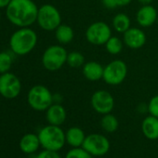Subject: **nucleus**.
<instances>
[{
	"mask_svg": "<svg viewBox=\"0 0 158 158\" xmlns=\"http://www.w3.org/2000/svg\"><path fill=\"white\" fill-rule=\"evenodd\" d=\"M38 9L33 0H11L6 8V15L13 25L29 27L36 22Z\"/></svg>",
	"mask_w": 158,
	"mask_h": 158,
	"instance_id": "f257e3e1",
	"label": "nucleus"
},
{
	"mask_svg": "<svg viewBox=\"0 0 158 158\" xmlns=\"http://www.w3.org/2000/svg\"><path fill=\"white\" fill-rule=\"evenodd\" d=\"M131 21L126 13H118L113 19V28L120 34H124L130 28Z\"/></svg>",
	"mask_w": 158,
	"mask_h": 158,
	"instance_id": "aec40b11",
	"label": "nucleus"
},
{
	"mask_svg": "<svg viewBox=\"0 0 158 158\" xmlns=\"http://www.w3.org/2000/svg\"><path fill=\"white\" fill-rule=\"evenodd\" d=\"M111 36V27L104 22H95L91 23L86 31V38L88 42L95 46L105 45Z\"/></svg>",
	"mask_w": 158,
	"mask_h": 158,
	"instance_id": "6e6552de",
	"label": "nucleus"
},
{
	"mask_svg": "<svg viewBox=\"0 0 158 158\" xmlns=\"http://www.w3.org/2000/svg\"><path fill=\"white\" fill-rule=\"evenodd\" d=\"M132 0H116L117 7H125L131 3Z\"/></svg>",
	"mask_w": 158,
	"mask_h": 158,
	"instance_id": "c85d7f7f",
	"label": "nucleus"
},
{
	"mask_svg": "<svg viewBox=\"0 0 158 158\" xmlns=\"http://www.w3.org/2000/svg\"><path fill=\"white\" fill-rule=\"evenodd\" d=\"M101 126L104 131L108 133H114L117 130L119 127V122L118 119L110 113V114H103L101 120Z\"/></svg>",
	"mask_w": 158,
	"mask_h": 158,
	"instance_id": "412c9836",
	"label": "nucleus"
},
{
	"mask_svg": "<svg viewBox=\"0 0 158 158\" xmlns=\"http://www.w3.org/2000/svg\"><path fill=\"white\" fill-rule=\"evenodd\" d=\"M13 63L12 56L6 51H0V74L10 72Z\"/></svg>",
	"mask_w": 158,
	"mask_h": 158,
	"instance_id": "b1692460",
	"label": "nucleus"
},
{
	"mask_svg": "<svg viewBox=\"0 0 158 158\" xmlns=\"http://www.w3.org/2000/svg\"><path fill=\"white\" fill-rule=\"evenodd\" d=\"M127 75V63L121 60H114L104 67L102 79L110 86H118L124 82Z\"/></svg>",
	"mask_w": 158,
	"mask_h": 158,
	"instance_id": "0eeeda50",
	"label": "nucleus"
},
{
	"mask_svg": "<svg viewBox=\"0 0 158 158\" xmlns=\"http://www.w3.org/2000/svg\"><path fill=\"white\" fill-rule=\"evenodd\" d=\"M35 158H61L60 155L58 153V152L55 151H49V150H45L39 152Z\"/></svg>",
	"mask_w": 158,
	"mask_h": 158,
	"instance_id": "bb28decb",
	"label": "nucleus"
},
{
	"mask_svg": "<svg viewBox=\"0 0 158 158\" xmlns=\"http://www.w3.org/2000/svg\"><path fill=\"white\" fill-rule=\"evenodd\" d=\"M65 158H92V155L83 147L71 149L65 155Z\"/></svg>",
	"mask_w": 158,
	"mask_h": 158,
	"instance_id": "393cba45",
	"label": "nucleus"
},
{
	"mask_svg": "<svg viewBox=\"0 0 158 158\" xmlns=\"http://www.w3.org/2000/svg\"><path fill=\"white\" fill-rule=\"evenodd\" d=\"M157 23H158V17H157Z\"/></svg>",
	"mask_w": 158,
	"mask_h": 158,
	"instance_id": "473e14b6",
	"label": "nucleus"
},
{
	"mask_svg": "<svg viewBox=\"0 0 158 158\" xmlns=\"http://www.w3.org/2000/svg\"><path fill=\"white\" fill-rule=\"evenodd\" d=\"M41 146L38 135L28 133L25 134L20 140V149L25 153H33Z\"/></svg>",
	"mask_w": 158,
	"mask_h": 158,
	"instance_id": "a211bd4d",
	"label": "nucleus"
},
{
	"mask_svg": "<svg viewBox=\"0 0 158 158\" xmlns=\"http://www.w3.org/2000/svg\"><path fill=\"white\" fill-rule=\"evenodd\" d=\"M41 146L45 150L58 152L66 143L65 133L59 126L48 125L44 127L38 133Z\"/></svg>",
	"mask_w": 158,
	"mask_h": 158,
	"instance_id": "7ed1b4c3",
	"label": "nucleus"
},
{
	"mask_svg": "<svg viewBox=\"0 0 158 158\" xmlns=\"http://www.w3.org/2000/svg\"><path fill=\"white\" fill-rule=\"evenodd\" d=\"M10 1L11 0H0V10L7 8L10 3Z\"/></svg>",
	"mask_w": 158,
	"mask_h": 158,
	"instance_id": "c756f323",
	"label": "nucleus"
},
{
	"mask_svg": "<svg viewBox=\"0 0 158 158\" xmlns=\"http://www.w3.org/2000/svg\"><path fill=\"white\" fill-rule=\"evenodd\" d=\"M36 23L45 31H55L61 24V15L56 7L45 4L38 9Z\"/></svg>",
	"mask_w": 158,
	"mask_h": 158,
	"instance_id": "423d86ee",
	"label": "nucleus"
},
{
	"mask_svg": "<svg viewBox=\"0 0 158 158\" xmlns=\"http://www.w3.org/2000/svg\"><path fill=\"white\" fill-rule=\"evenodd\" d=\"M66 110L62 105L60 103H53L51 104L46 113L47 121L49 125L53 126H59L60 127L66 120Z\"/></svg>",
	"mask_w": 158,
	"mask_h": 158,
	"instance_id": "4468645a",
	"label": "nucleus"
},
{
	"mask_svg": "<svg viewBox=\"0 0 158 158\" xmlns=\"http://www.w3.org/2000/svg\"><path fill=\"white\" fill-rule=\"evenodd\" d=\"M0 22H1V11H0Z\"/></svg>",
	"mask_w": 158,
	"mask_h": 158,
	"instance_id": "2f4dec72",
	"label": "nucleus"
},
{
	"mask_svg": "<svg viewBox=\"0 0 158 158\" xmlns=\"http://www.w3.org/2000/svg\"><path fill=\"white\" fill-rule=\"evenodd\" d=\"M85 139H86V135L83 129L78 127H70L65 133L66 143H68L72 148L82 147Z\"/></svg>",
	"mask_w": 158,
	"mask_h": 158,
	"instance_id": "f3484780",
	"label": "nucleus"
},
{
	"mask_svg": "<svg viewBox=\"0 0 158 158\" xmlns=\"http://www.w3.org/2000/svg\"><path fill=\"white\" fill-rule=\"evenodd\" d=\"M102 3L108 10H114L117 7L116 0H102Z\"/></svg>",
	"mask_w": 158,
	"mask_h": 158,
	"instance_id": "cd10ccee",
	"label": "nucleus"
},
{
	"mask_svg": "<svg viewBox=\"0 0 158 158\" xmlns=\"http://www.w3.org/2000/svg\"><path fill=\"white\" fill-rule=\"evenodd\" d=\"M138 1L142 6H145V5H151V3L152 2V0H138Z\"/></svg>",
	"mask_w": 158,
	"mask_h": 158,
	"instance_id": "7c9ffc66",
	"label": "nucleus"
},
{
	"mask_svg": "<svg viewBox=\"0 0 158 158\" xmlns=\"http://www.w3.org/2000/svg\"><path fill=\"white\" fill-rule=\"evenodd\" d=\"M148 112L150 114L158 118V95L153 96L148 104Z\"/></svg>",
	"mask_w": 158,
	"mask_h": 158,
	"instance_id": "a878e982",
	"label": "nucleus"
},
{
	"mask_svg": "<svg viewBox=\"0 0 158 158\" xmlns=\"http://www.w3.org/2000/svg\"><path fill=\"white\" fill-rule=\"evenodd\" d=\"M22 90V83L17 75L12 73L0 74V95L5 99L17 98Z\"/></svg>",
	"mask_w": 158,
	"mask_h": 158,
	"instance_id": "1a4fd4ad",
	"label": "nucleus"
},
{
	"mask_svg": "<svg viewBox=\"0 0 158 158\" xmlns=\"http://www.w3.org/2000/svg\"><path fill=\"white\" fill-rule=\"evenodd\" d=\"M141 130L143 135L151 139L155 140L158 139V118L150 114L145 117L141 124Z\"/></svg>",
	"mask_w": 158,
	"mask_h": 158,
	"instance_id": "dca6fc26",
	"label": "nucleus"
},
{
	"mask_svg": "<svg viewBox=\"0 0 158 158\" xmlns=\"http://www.w3.org/2000/svg\"><path fill=\"white\" fill-rule=\"evenodd\" d=\"M90 102L94 111L101 114H110L114 107V99L113 95L102 89L93 93Z\"/></svg>",
	"mask_w": 158,
	"mask_h": 158,
	"instance_id": "9b49d317",
	"label": "nucleus"
},
{
	"mask_svg": "<svg viewBox=\"0 0 158 158\" xmlns=\"http://www.w3.org/2000/svg\"><path fill=\"white\" fill-rule=\"evenodd\" d=\"M67 56L68 52L62 46L53 45L44 51L42 55V64L46 70L55 72L60 70L66 63Z\"/></svg>",
	"mask_w": 158,
	"mask_h": 158,
	"instance_id": "39448f33",
	"label": "nucleus"
},
{
	"mask_svg": "<svg viewBox=\"0 0 158 158\" xmlns=\"http://www.w3.org/2000/svg\"><path fill=\"white\" fill-rule=\"evenodd\" d=\"M27 102L32 109L39 112L47 111L54 102L50 90L42 85H36L30 89L27 95Z\"/></svg>",
	"mask_w": 158,
	"mask_h": 158,
	"instance_id": "20e7f679",
	"label": "nucleus"
},
{
	"mask_svg": "<svg viewBox=\"0 0 158 158\" xmlns=\"http://www.w3.org/2000/svg\"><path fill=\"white\" fill-rule=\"evenodd\" d=\"M66 63L72 68H79L85 64V57L79 51H72L68 53Z\"/></svg>",
	"mask_w": 158,
	"mask_h": 158,
	"instance_id": "5701e85b",
	"label": "nucleus"
},
{
	"mask_svg": "<svg viewBox=\"0 0 158 158\" xmlns=\"http://www.w3.org/2000/svg\"><path fill=\"white\" fill-rule=\"evenodd\" d=\"M55 36H56L57 41L60 44L65 45V44H69L70 42L73 41L74 33L71 26H69L67 24H60L55 30Z\"/></svg>",
	"mask_w": 158,
	"mask_h": 158,
	"instance_id": "6ab92c4d",
	"label": "nucleus"
},
{
	"mask_svg": "<svg viewBox=\"0 0 158 158\" xmlns=\"http://www.w3.org/2000/svg\"><path fill=\"white\" fill-rule=\"evenodd\" d=\"M37 39V35L33 29L22 27L15 31L10 38V50L15 55H27L35 48Z\"/></svg>",
	"mask_w": 158,
	"mask_h": 158,
	"instance_id": "f03ea898",
	"label": "nucleus"
},
{
	"mask_svg": "<svg viewBox=\"0 0 158 158\" xmlns=\"http://www.w3.org/2000/svg\"><path fill=\"white\" fill-rule=\"evenodd\" d=\"M106 50L112 54V55H117L119 54L123 49V42L120 40L119 37L112 35L108 41L105 43Z\"/></svg>",
	"mask_w": 158,
	"mask_h": 158,
	"instance_id": "4be33fe9",
	"label": "nucleus"
},
{
	"mask_svg": "<svg viewBox=\"0 0 158 158\" xmlns=\"http://www.w3.org/2000/svg\"><path fill=\"white\" fill-rule=\"evenodd\" d=\"M158 13L154 7L152 5L142 6L137 12L136 20L139 26L147 28L153 25L157 22Z\"/></svg>",
	"mask_w": 158,
	"mask_h": 158,
	"instance_id": "ddd939ff",
	"label": "nucleus"
},
{
	"mask_svg": "<svg viewBox=\"0 0 158 158\" xmlns=\"http://www.w3.org/2000/svg\"><path fill=\"white\" fill-rule=\"evenodd\" d=\"M82 147L89 152L92 156H103L110 150V141L108 139L102 135L93 133L86 136Z\"/></svg>",
	"mask_w": 158,
	"mask_h": 158,
	"instance_id": "9d476101",
	"label": "nucleus"
},
{
	"mask_svg": "<svg viewBox=\"0 0 158 158\" xmlns=\"http://www.w3.org/2000/svg\"><path fill=\"white\" fill-rule=\"evenodd\" d=\"M123 40L125 45L131 49H139L146 43L145 33L136 27H130L123 34Z\"/></svg>",
	"mask_w": 158,
	"mask_h": 158,
	"instance_id": "f8f14e48",
	"label": "nucleus"
},
{
	"mask_svg": "<svg viewBox=\"0 0 158 158\" xmlns=\"http://www.w3.org/2000/svg\"><path fill=\"white\" fill-rule=\"evenodd\" d=\"M84 76L89 81H98L102 79L104 67L97 61H88L82 68Z\"/></svg>",
	"mask_w": 158,
	"mask_h": 158,
	"instance_id": "2eb2a0df",
	"label": "nucleus"
}]
</instances>
